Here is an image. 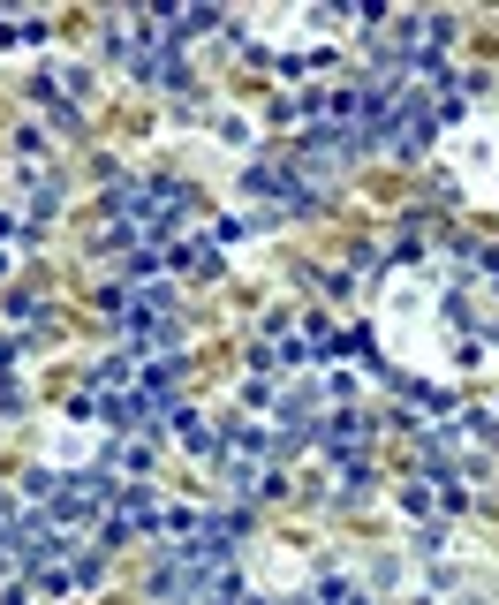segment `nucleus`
<instances>
[{
  "instance_id": "obj_1",
  "label": "nucleus",
  "mask_w": 499,
  "mask_h": 605,
  "mask_svg": "<svg viewBox=\"0 0 499 605\" xmlns=\"http://www.w3.org/2000/svg\"><path fill=\"white\" fill-rule=\"evenodd\" d=\"M167 424H174V439H182V447H197V454H212V447H220V432H212V424H205L197 409H167Z\"/></svg>"
},
{
  "instance_id": "obj_2",
  "label": "nucleus",
  "mask_w": 499,
  "mask_h": 605,
  "mask_svg": "<svg viewBox=\"0 0 499 605\" xmlns=\"http://www.w3.org/2000/svg\"><path fill=\"white\" fill-rule=\"evenodd\" d=\"M318 439H326L333 454H356L363 439H371V424H363V416H333V424H326V432H318Z\"/></svg>"
}]
</instances>
